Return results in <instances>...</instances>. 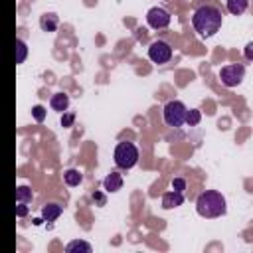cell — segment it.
Wrapping results in <instances>:
<instances>
[{"instance_id":"6da1fadb","label":"cell","mask_w":253,"mask_h":253,"mask_svg":"<svg viewBox=\"0 0 253 253\" xmlns=\"http://www.w3.org/2000/svg\"><path fill=\"white\" fill-rule=\"evenodd\" d=\"M221 24H223V14H221V8L215 4H202L192 14V26L198 32V36L204 40L215 36Z\"/></svg>"},{"instance_id":"7a4b0ae2","label":"cell","mask_w":253,"mask_h":253,"mask_svg":"<svg viewBox=\"0 0 253 253\" xmlns=\"http://www.w3.org/2000/svg\"><path fill=\"white\" fill-rule=\"evenodd\" d=\"M196 211L206 219H215L227 213L225 196L217 190H206L196 198Z\"/></svg>"},{"instance_id":"3957f363","label":"cell","mask_w":253,"mask_h":253,"mask_svg":"<svg viewBox=\"0 0 253 253\" xmlns=\"http://www.w3.org/2000/svg\"><path fill=\"white\" fill-rule=\"evenodd\" d=\"M113 160H115V166L121 168V170H130V168H134L136 162H138V148H136V144L130 142V140H121V142L115 146Z\"/></svg>"},{"instance_id":"277c9868","label":"cell","mask_w":253,"mask_h":253,"mask_svg":"<svg viewBox=\"0 0 253 253\" xmlns=\"http://www.w3.org/2000/svg\"><path fill=\"white\" fill-rule=\"evenodd\" d=\"M186 111L188 107L180 101V99H170L164 107H162V119L168 126L172 128H180L184 125V119H186Z\"/></svg>"},{"instance_id":"5b68a950","label":"cell","mask_w":253,"mask_h":253,"mask_svg":"<svg viewBox=\"0 0 253 253\" xmlns=\"http://www.w3.org/2000/svg\"><path fill=\"white\" fill-rule=\"evenodd\" d=\"M217 75L225 87H237L245 77V65L243 63H227L219 69Z\"/></svg>"},{"instance_id":"8992f818","label":"cell","mask_w":253,"mask_h":253,"mask_svg":"<svg viewBox=\"0 0 253 253\" xmlns=\"http://www.w3.org/2000/svg\"><path fill=\"white\" fill-rule=\"evenodd\" d=\"M148 59L152 63H168L172 59V45L166 42V40H154L150 45H148Z\"/></svg>"},{"instance_id":"52a82bcc","label":"cell","mask_w":253,"mask_h":253,"mask_svg":"<svg viewBox=\"0 0 253 253\" xmlns=\"http://www.w3.org/2000/svg\"><path fill=\"white\" fill-rule=\"evenodd\" d=\"M170 12L162 6H152L148 12H146V24L152 28V30H164L170 26Z\"/></svg>"},{"instance_id":"ba28073f","label":"cell","mask_w":253,"mask_h":253,"mask_svg":"<svg viewBox=\"0 0 253 253\" xmlns=\"http://www.w3.org/2000/svg\"><path fill=\"white\" fill-rule=\"evenodd\" d=\"M182 204H184V194L182 192L170 190V192L162 194V208L164 210H174V208H180Z\"/></svg>"},{"instance_id":"9c48e42d","label":"cell","mask_w":253,"mask_h":253,"mask_svg":"<svg viewBox=\"0 0 253 253\" xmlns=\"http://www.w3.org/2000/svg\"><path fill=\"white\" fill-rule=\"evenodd\" d=\"M61 213H63V206H61V204H57V202L43 204V208H42V219H43V221H47V223L55 221Z\"/></svg>"},{"instance_id":"30bf717a","label":"cell","mask_w":253,"mask_h":253,"mask_svg":"<svg viewBox=\"0 0 253 253\" xmlns=\"http://www.w3.org/2000/svg\"><path fill=\"white\" fill-rule=\"evenodd\" d=\"M121 188H123V176H121L119 172H111V174L105 176V180H103V190H105L107 194H115V192H119Z\"/></svg>"},{"instance_id":"8fae6325","label":"cell","mask_w":253,"mask_h":253,"mask_svg":"<svg viewBox=\"0 0 253 253\" xmlns=\"http://www.w3.org/2000/svg\"><path fill=\"white\" fill-rule=\"evenodd\" d=\"M57 26H59V18H57V14H53V12H45V14L40 16V28H42L43 32L51 34V32L57 30Z\"/></svg>"},{"instance_id":"7c38bea8","label":"cell","mask_w":253,"mask_h":253,"mask_svg":"<svg viewBox=\"0 0 253 253\" xmlns=\"http://www.w3.org/2000/svg\"><path fill=\"white\" fill-rule=\"evenodd\" d=\"M49 107L57 113H65L69 109V95L65 93H53L49 99Z\"/></svg>"},{"instance_id":"4fadbf2b","label":"cell","mask_w":253,"mask_h":253,"mask_svg":"<svg viewBox=\"0 0 253 253\" xmlns=\"http://www.w3.org/2000/svg\"><path fill=\"white\" fill-rule=\"evenodd\" d=\"M63 182H65L67 186L75 188V186H79V184L83 182V174H81L77 168H67V170L63 172Z\"/></svg>"},{"instance_id":"5bb4252c","label":"cell","mask_w":253,"mask_h":253,"mask_svg":"<svg viewBox=\"0 0 253 253\" xmlns=\"http://www.w3.org/2000/svg\"><path fill=\"white\" fill-rule=\"evenodd\" d=\"M225 6H227V12L231 16H241L247 10L249 0H225Z\"/></svg>"},{"instance_id":"9a60e30c","label":"cell","mask_w":253,"mask_h":253,"mask_svg":"<svg viewBox=\"0 0 253 253\" xmlns=\"http://www.w3.org/2000/svg\"><path fill=\"white\" fill-rule=\"evenodd\" d=\"M65 251H67V253H73V251H87V253H91L93 247H91V243H87V241H83V239H75V241H69V243L65 245Z\"/></svg>"},{"instance_id":"2e32d148","label":"cell","mask_w":253,"mask_h":253,"mask_svg":"<svg viewBox=\"0 0 253 253\" xmlns=\"http://www.w3.org/2000/svg\"><path fill=\"white\" fill-rule=\"evenodd\" d=\"M14 47H16V63L20 65V63H24L26 61V55H28V45H26V42L24 40H16V43H14Z\"/></svg>"},{"instance_id":"e0dca14e","label":"cell","mask_w":253,"mask_h":253,"mask_svg":"<svg viewBox=\"0 0 253 253\" xmlns=\"http://www.w3.org/2000/svg\"><path fill=\"white\" fill-rule=\"evenodd\" d=\"M32 200H34V192H32L28 186H18V188H16V202L30 204Z\"/></svg>"},{"instance_id":"ac0fdd59","label":"cell","mask_w":253,"mask_h":253,"mask_svg":"<svg viewBox=\"0 0 253 253\" xmlns=\"http://www.w3.org/2000/svg\"><path fill=\"white\" fill-rule=\"evenodd\" d=\"M200 121H202V111H200V109H188V111H186L184 125H188V126H196Z\"/></svg>"},{"instance_id":"d6986e66","label":"cell","mask_w":253,"mask_h":253,"mask_svg":"<svg viewBox=\"0 0 253 253\" xmlns=\"http://www.w3.org/2000/svg\"><path fill=\"white\" fill-rule=\"evenodd\" d=\"M32 117H34L38 123H42V121L45 119V109H43L42 105H34V107H32Z\"/></svg>"},{"instance_id":"ffe728a7","label":"cell","mask_w":253,"mask_h":253,"mask_svg":"<svg viewBox=\"0 0 253 253\" xmlns=\"http://www.w3.org/2000/svg\"><path fill=\"white\" fill-rule=\"evenodd\" d=\"M73 121H75V115H73V113H67V111H65V113L61 115V126L67 128V126L73 125Z\"/></svg>"},{"instance_id":"44dd1931","label":"cell","mask_w":253,"mask_h":253,"mask_svg":"<svg viewBox=\"0 0 253 253\" xmlns=\"http://www.w3.org/2000/svg\"><path fill=\"white\" fill-rule=\"evenodd\" d=\"M30 213V208H28V204H24V202H18V206H16V215L18 217H26Z\"/></svg>"},{"instance_id":"7402d4cb","label":"cell","mask_w":253,"mask_h":253,"mask_svg":"<svg viewBox=\"0 0 253 253\" xmlns=\"http://www.w3.org/2000/svg\"><path fill=\"white\" fill-rule=\"evenodd\" d=\"M172 190L184 192V190H186V180H184V178H174V180H172Z\"/></svg>"},{"instance_id":"603a6c76","label":"cell","mask_w":253,"mask_h":253,"mask_svg":"<svg viewBox=\"0 0 253 253\" xmlns=\"http://www.w3.org/2000/svg\"><path fill=\"white\" fill-rule=\"evenodd\" d=\"M245 59H247V61L253 59V43H251V42L245 45Z\"/></svg>"},{"instance_id":"cb8c5ba5","label":"cell","mask_w":253,"mask_h":253,"mask_svg":"<svg viewBox=\"0 0 253 253\" xmlns=\"http://www.w3.org/2000/svg\"><path fill=\"white\" fill-rule=\"evenodd\" d=\"M91 198H93V202H97V204H99V206H105V202H107V200H105V196H103V194H93V196H91Z\"/></svg>"},{"instance_id":"d4e9b609","label":"cell","mask_w":253,"mask_h":253,"mask_svg":"<svg viewBox=\"0 0 253 253\" xmlns=\"http://www.w3.org/2000/svg\"><path fill=\"white\" fill-rule=\"evenodd\" d=\"M42 221H43V219H42V217H38V219H34V225H42Z\"/></svg>"}]
</instances>
